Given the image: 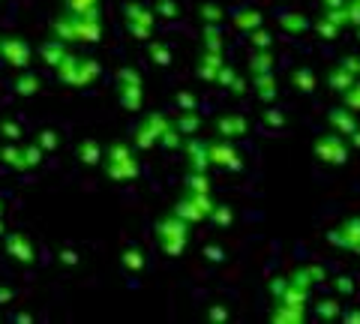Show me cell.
Segmentation results:
<instances>
[{
    "label": "cell",
    "mask_w": 360,
    "mask_h": 324,
    "mask_svg": "<svg viewBox=\"0 0 360 324\" xmlns=\"http://www.w3.org/2000/svg\"><path fill=\"white\" fill-rule=\"evenodd\" d=\"M51 33L63 42H82V46H96L103 39V18H78L70 13H60L54 18Z\"/></svg>",
    "instance_id": "6da1fadb"
},
{
    "label": "cell",
    "mask_w": 360,
    "mask_h": 324,
    "mask_svg": "<svg viewBox=\"0 0 360 324\" xmlns=\"http://www.w3.org/2000/svg\"><path fill=\"white\" fill-rule=\"evenodd\" d=\"M103 171L117 183H129V181L139 177V162H135L129 144H123V141L108 144L105 160H103Z\"/></svg>",
    "instance_id": "7a4b0ae2"
},
{
    "label": "cell",
    "mask_w": 360,
    "mask_h": 324,
    "mask_svg": "<svg viewBox=\"0 0 360 324\" xmlns=\"http://www.w3.org/2000/svg\"><path fill=\"white\" fill-rule=\"evenodd\" d=\"M58 82L60 84H70V87H87L90 82H96L99 72H103V66L99 60H90V58H78V54H66L63 63L58 66Z\"/></svg>",
    "instance_id": "3957f363"
},
{
    "label": "cell",
    "mask_w": 360,
    "mask_h": 324,
    "mask_svg": "<svg viewBox=\"0 0 360 324\" xmlns=\"http://www.w3.org/2000/svg\"><path fill=\"white\" fill-rule=\"evenodd\" d=\"M186 228H189V222L180 219L177 214H168L156 222V240H160V250L168 259H177L186 250Z\"/></svg>",
    "instance_id": "277c9868"
},
{
    "label": "cell",
    "mask_w": 360,
    "mask_h": 324,
    "mask_svg": "<svg viewBox=\"0 0 360 324\" xmlns=\"http://www.w3.org/2000/svg\"><path fill=\"white\" fill-rule=\"evenodd\" d=\"M123 18H127V30L129 37H135L139 42H150V33L156 25V9L144 6V4H127L123 6Z\"/></svg>",
    "instance_id": "5b68a950"
},
{
    "label": "cell",
    "mask_w": 360,
    "mask_h": 324,
    "mask_svg": "<svg viewBox=\"0 0 360 324\" xmlns=\"http://www.w3.org/2000/svg\"><path fill=\"white\" fill-rule=\"evenodd\" d=\"M210 210H213V205H210L207 193H186V195L174 205V214H177L180 219H186V222H201V219H207Z\"/></svg>",
    "instance_id": "8992f818"
},
{
    "label": "cell",
    "mask_w": 360,
    "mask_h": 324,
    "mask_svg": "<svg viewBox=\"0 0 360 324\" xmlns=\"http://www.w3.org/2000/svg\"><path fill=\"white\" fill-rule=\"evenodd\" d=\"M0 58L13 66V70H27L33 51L21 37H0Z\"/></svg>",
    "instance_id": "52a82bcc"
},
{
    "label": "cell",
    "mask_w": 360,
    "mask_h": 324,
    "mask_svg": "<svg viewBox=\"0 0 360 324\" xmlns=\"http://www.w3.org/2000/svg\"><path fill=\"white\" fill-rule=\"evenodd\" d=\"M6 255L15 259L18 264H33L37 261V250L25 231H6Z\"/></svg>",
    "instance_id": "ba28073f"
},
{
    "label": "cell",
    "mask_w": 360,
    "mask_h": 324,
    "mask_svg": "<svg viewBox=\"0 0 360 324\" xmlns=\"http://www.w3.org/2000/svg\"><path fill=\"white\" fill-rule=\"evenodd\" d=\"M207 148H210V162H213V165H219V169H231V171H238L240 165H243V160L238 156V150L231 148V141H229V138L210 141Z\"/></svg>",
    "instance_id": "9c48e42d"
},
{
    "label": "cell",
    "mask_w": 360,
    "mask_h": 324,
    "mask_svg": "<svg viewBox=\"0 0 360 324\" xmlns=\"http://www.w3.org/2000/svg\"><path fill=\"white\" fill-rule=\"evenodd\" d=\"M37 54H39V60H42L45 66L58 70V66L63 63V58L70 54V42H63L60 37H51V39H45L42 46L37 48Z\"/></svg>",
    "instance_id": "30bf717a"
},
{
    "label": "cell",
    "mask_w": 360,
    "mask_h": 324,
    "mask_svg": "<svg viewBox=\"0 0 360 324\" xmlns=\"http://www.w3.org/2000/svg\"><path fill=\"white\" fill-rule=\"evenodd\" d=\"M184 150H186V160H189V171H207V165H213L210 162V148L205 141L186 136Z\"/></svg>",
    "instance_id": "8fae6325"
},
{
    "label": "cell",
    "mask_w": 360,
    "mask_h": 324,
    "mask_svg": "<svg viewBox=\"0 0 360 324\" xmlns=\"http://www.w3.org/2000/svg\"><path fill=\"white\" fill-rule=\"evenodd\" d=\"M103 0H63V13L78 18H103Z\"/></svg>",
    "instance_id": "7c38bea8"
},
{
    "label": "cell",
    "mask_w": 360,
    "mask_h": 324,
    "mask_svg": "<svg viewBox=\"0 0 360 324\" xmlns=\"http://www.w3.org/2000/svg\"><path fill=\"white\" fill-rule=\"evenodd\" d=\"M117 103L127 111H139L144 103V84H117Z\"/></svg>",
    "instance_id": "4fadbf2b"
},
{
    "label": "cell",
    "mask_w": 360,
    "mask_h": 324,
    "mask_svg": "<svg viewBox=\"0 0 360 324\" xmlns=\"http://www.w3.org/2000/svg\"><path fill=\"white\" fill-rule=\"evenodd\" d=\"M222 66H225V63H222V54L205 48V54L198 58V75L205 78V82H217V75H219Z\"/></svg>",
    "instance_id": "5bb4252c"
},
{
    "label": "cell",
    "mask_w": 360,
    "mask_h": 324,
    "mask_svg": "<svg viewBox=\"0 0 360 324\" xmlns=\"http://www.w3.org/2000/svg\"><path fill=\"white\" fill-rule=\"evenodd\" d=\"M0 162L13 171H25V144H18V141L4 144L0 148Z\"/></svg>",
    "instance_id": "9a60e30c"
},
{
    "label": "cell",
    "mask_w": 360,
    "mask_h": 324,
    "mask_svg": "<svg viewBox=\"0 0 360 324\" xmlns=\"http://www.w3.org/2000/svg\"><path fill=\"white\" fill-rule=\"evenodd\" d=\"M103 160H105V153L96 144V138H84L82 144H78V162H82V165L94 169V165H103Z\"/></svg>",
    "instance_id": "2e32d148"
},
{
    "label": "cell",
    "mask_w": 360,
    "mask_h": 324,
    "mask_svg": "<svg viewBox=\"0 0 360 324\" xmlns=\"http://www.w3.org/2000/svg\"><path fill=\"white\" fill-rule=\"evenodd\" d=\"M217 132L222 138H238V136H243V132H246V120L240 115H222L217 120Z\"/></svg>",
    "instance_id": "e0dca14e"
},
{
    "label": "cell",
    "mask_w": 360,
    "mask_h": 324,
    "mask_svg": "<svg viewBox=\"0 0 360 324\" xmlns=\"http://www.w3.org/2000/svg\"><path fill=\"white\" fill-rule=\"evenodd\" d=\"M13 91L18 96H37L39 93V75L30 72V70H21V75L15 78V84H13Z\"/></svg>",
    "instance_id": "ac0fdd59"
},
{
    "label": "cell",
    "mask_w": 360,
    "mask_h": 324,
    "mask_svg": "<svg viewBox=\"0 0 360 324\" xmlns=\"http://www.w3.org/2000/svg\"><path fill=\"white\" fill-rule=\"evenodd\" d=\"M315 153L321 156V160H328V162H342V156H345V150H342V144L336 141L333 136H328V138H321L319 144H315Z\"/></svg>",
    "instance_id": "d6986e66"
},
{
    "label": "cell",
    "mask_w": 360,
    "mask_h": 324,
    "mask_svg": "<svg viewBox=\"0 0 360 324\" xmlns=\"http://www.w3.org/2000/svg\"><path fill=\"white\" fill-rule=\"evenodd\" d=\"M132 144L139 150H150V148L160 144V136H156V132L148 124H139V127H135V132H132Z\"/></svg>",
    "instance_id": "ffe728a7"
},
{
    "label": "cell",
    "mask_w": 360,
    "mask_h": 324,
    "mask_svg": "<svg viewBox=\"0 0 360 324\" xmlns=\"http://www.w3.org/2000/svg\"><path fill=\"white\" fill-rule=\"evenodd\" d=\"M174 127L184 132V136H195L198 127H201V117L195 115V111H180V115L174 117Z\"/></svg>",
    "instance_id": "44dd1931"
},
{
    "label": "cell",
    "mask_w": 360,
    "mask_h": 324,
    "mask_svg": "<svg viewBox=\"0 0 360 324\" xmlns=\"http://www.w3.org/2000/svg\"><path fill=\"white\" fill-rule=\"evenodd\" d=\"M120 264L127 267L129 273H139V271H144V252H141L139 247L123 250V252H120Z\"/></svg>",
    "instance_id": "7402d4cb"
},
{
    "label": "cell",
    "mask_w": 360,
    "mask_h": 324,
    "mask_svg": "<svg viewBox=\"0 0 360 324\" xmlns=\"http://www.w3.org/2000/svg\"><path fill=\"white\" fill-rule=\"evenodd\" d=\"M184 141H186V136L174 127V120H172V124H168V129L160 136V148H165V150H177V148H184Z\"/></svg>",
    "instance_id": "603a6c76"
},
{
    "label": "cell",
    "mask_w": 360,
    "mask_h": 324,
    "mask_svg": "<svg viewBox=\"0 0 360 324\" xmlns=\"http://www.w3.org/2000/svg\"><path fill=\"white\" fill-rule=\"evenodd\" d=\"M234 27L238 30H258L262 27V15L252 13V9H243V13L234 15Z\"/></svg>",
    "instance_id": "cb8c5ba5"
},
{
    "label": "cell",
    "mask_w": 360,
    "mask_h": 324,
    "mask_svg": "<svg viewBox=\"0 0 360 324\" xmlns=\"http://www.w3.org/2000/svg\"><path fill=\"white\" fill-rule=\"evenodd\" d=\"M148 51H150L153 66H172V51L162 42H148Z\"/></svg>",
    "instance_id": "d4e9b609"
},
{
    "label": "cell",
    "mask_w": 360,
    "mask_h": 324,
    "mask_svg": "<svg viewBox=\"0 0 360 324\" xmlns=\"http://www.w3.org/2000/svg\"><path fill=\"white\" fill-rule=\"evenodd\" d=\"M42 156H45V150L39 148V141L25 144V169H27V171L39 169V165H42Z\"/></svg>",
    "instance_id": "484cf974"
},
{
    "label": "cell",
    "mask_w": 360,
    "mask_h": 324,
    "mask_svg": "<svg viewBox=\"0 0 360 324\" xmlns=\"http://www.w3.org/2000/svg\"><path fill=\"white\" fill-rule=\"evenodd\" d=\"M270 66H274V58L267 54V48H258V54H252V60H250L252 75H264V72H270Z\"/></svg>",
    "instance_id": "4316f807"
},
{
    "label": "cell",
    "mask_w": 360,
    "mask_h": 324,
    "mask_svg": "<svg viewBox=\"0 0 360 324\" xmlns=\"http://www.w3.org/2000/svg\"><path fill=\"white\" fill-rule=\"evenodd\" d=\"M255 87H258V99H262V103H270V99L276 96V91H274V78H270V72L255 75Z\"/></svg>",
    "instance_id": "83f0119b"
},
{
    "label": "cell",
    "mask_w": 360,
    "mask_h": 324,
    "mask_svg": "<svg viewBox=\"0 0 360 324\" xmlns=\"http://www.w3.org/2000/svg\"><path fill=\"white\" fill-rule=\"evenodd\" d=\"M184 186H186V193H210L205 171H189L186 181H184Z\"/></svg>",
    "instance_id": "f1b7e54d"
},
{
    "label": "cell",
    "mask_w": 360,
    "mask_h": 324,
    "mask_svg": "<svg viewBox=\"0 0 360 324\" xmlns=\"http://www.w3.org/2000/svg\"><path fill=\"white\" fill-rule=\"evenodd\" d=\"M21 136H25V129H21L18 120H0V138H6V141H18Z\"/></svg>",
    "instance_id": "f546056e"
},
{
    "label": "cell",
    "mask_w": 360,
    "mask_h": 324,
    "mask_svg": "<svg viewBox=\"0 0 360 324\" xmlns=\"http://www.w3.org/2000/svg\"><path fill=\"white\" fill-rule=\"evenodd\" d=\"M205 48L207 51H222V33L217 25H207L205 27Z\"/></svg>",
    "instance_id": "4dcf8cb0"
},
{
    "label": "cell",
    "mask_w": 360,
    "mask_h": 324,
    "mask_svg": "<svg viewBox=\"0 0 360 324\" xmlns=\"http://www.w3.org/2000/svg\"><path fill=\"white\" fill-rule=\"evenodd\" d=\"M115 82H117V84H144V82H141V72L132 70V66H120L117 75H115Z\"/></svg>",
    "instance_id": "1f68e13d"
},
{
    "label": "cell",
    "mask_w": 360,
    "mask_h": 324,
    "mask_svg": "<svg viewBox=\"0 0 360 324\" xmlns=\"http://www.w3.org/2000/svg\"><path fill=\"white\" fill-rule=\"evenodd\" d=\"M37 141H39V148H42L45 153L58 150V144H60V138H58V132H54V129H42L39 136H37Z\"/></svg>",
    "instance_id": "d6a6232c"
},
{
    "label": "cell",
    "mask_w": 360,
    "mask_h": 324,
    "mask_svg": "<svg viewBox=\"0 0 360 324\" xmlns=\"http://www.w3.org/2000/svg\"><path fill=\"white\" fill-rule=\"evenodd\" d=\"M222 6H217V4H205L201 6V18H205V25H219L222 21Z\"/></svg>",
    "instance_id": "836d02e7"
},
{
    "label": "cell",
    "mask_w": 360,
    "mask_h": 324,
    "mask_svg": "<svg viewBox=\"0 0 360 324\" xmlns=\"http://www.w3.org/2000/svg\"><path fill=\"white\" fill-rule=\"evenodd\" d=\"M153 9H156V15H160V18H177V13H180L174 0H156Z\"/></svg>",
    "instance_id": "e575fe53"
},
{
    "label": "cell",
    "mask_w": 360,
    "mask_h": 324,
    "mask_svg": "<svg viewBox=\"0 0 360 324\" xmlns=\"http://www.w3.org/2000/svg\"><path fill=\"white\" fill-rule=\"evenodd\" d=\"M330 124H333L336 129H342V132H352V129H354V120L345 117V111H333V115H330Z\"/></svg>",
    "instance_id": "d590c367"
},
{
    "label": "cell",
    "mask_w": 360,
    "mask_h": 324,
    "mask_svg": "<svg viewBox=\"0 0 360 324\" xmlns=\"http://www.w3.org/2000/svg\"><path fill=\"white\" fill-rule=\"evenodd\" d=\"M295 84L300 87L303 93H309L312 87H315V78H312V72H309V70H300V72H295Z\"/></svg>",
    "instance_id": "8d00e7d4"
},
{
    "label": "cell",
    "mask_w": 360,
    "mask_h": 324,
    "mask_svg": "<svg viewBox=\"0 0 360 324\" xmlns=\"http://www.w3.org/2000/svg\"><path fill=\"white\" fill-rule=\"evenodd\" d=\"M285 30H291V33H300V30H307V21H303L300 15H283V21H279Z\"/></svg>",
    "instance_id": "74e56055"
},
{
    "label": "cell",
    "mask_w": 360,
    "mask_h": 324,
    "mask_svg": "<svg viewBox=\"0 0 360 324\" xmlns=\"http://www.w3.org/2000/svg\"><path fill=\"white\" fill-rule=\"evenodd\" d=\"M210 219L217 222V226H229V222H231V210L225 207V205H217V207L210 210Z\"/></svg>",
    "instance_id": "f35d334b"
},
{
    "label": "cell",
    "mask_w": 360,
    "mask_h": 324,
    "mask_svg": "<svg viewBox=\"0 0 360 324\" xmlns=\"http://www.w3.org/2000/svg\"><path fill=\"white\" fill-rule=\"evenodd\" d=\"M195 105H198V103H195V96L189 93V91H180V93H177V108H180V111H195Z\"/></svg>",
    "instance_id": "ab89813d"
},
{
    "label": "cell",
    "mask_w": 360,
    "mask_h": 324,
    "mask_svg": "<svg viewBox=\"0 0 360 324\" xmlns=\"http://www.w3.org/2000/svg\"><path fill=\"white\" fill-rule=\"evenodd\" d=\"M330 84L336 87V91H345V87H348V84H352V75H345L342 70H336V72L330 75Z\"/></svg>",
    "instance_id": "60d3db41"
},
{
    "label": "cell",
    "mask_w": 360,
    "mask_h": 324,
    "mask_svg": "<svg viewBox=\"0 0 360 324\" xmlns=\"http://www.w3.org/2000/svg\"><path fill=\"white\" fill-rule=\"evenodd\" d=\"M217 82H219L222 87H231L234 82H238V75H234V70H231V66H222V70H219V75H217Z\"/></svg>",
    "instance_id": "b9f144b4"
},
{
    "label": "cell",
    "mask_w": 360,
    "mask_h": 324,
    "mask_svg": "<svg viewBox=\"0 0 360 324\" xmlns=\"http://www.w3.org/2000/svg\"><path fill=\"white\" fill-rule=\"evenodd\" d=\"M252 46H255V48H270V33L255 30V33H252Z\"/></svg>",
    "instance_id": "7bdbcfd3"
},
{
    "label": "cell",
    "mask_w": 360,
    "mask_h": 324,
    "mask_svg": "<svg viewBox=\"0 0 360 324\" xmlns=\"http://www.w3.org/2000/svg\"><path fill=\"white\" fill-rule=\"evenodd\" d=\"M264 124L267 127H283V115H279L276 108H270V111H264Z\"/></svg>",
    "instance_id": "ee69618b"
},
{
    "label": "cell",
    "mask_w": 360,
    "mask_h": 324,
    "mask_svg": "<svg viewBox=\"0 0 360 324\" xmlns=\"http://www.w3.org/2000/svg\"><path fill=\"white\" fill-rule=\"evenodd\" d=\"M60 264H66V267H75V264H78V252H72V250H63V252H60Z\"/></svg>",
    "instance_id": "f6af8a7d"
},
{
    "label": "cell",
    "mask_w": 360,
    "mask_h": 324,
    "mask_svg": "<svg viewBox=\"0 0 360 324\" xmlns=\"http://www.w3.org/2000/svg\"><path fill=\"white\" fill-rule=\"evenodd\" d=\"M319 316H324V318L336 316V304H333V300H324V304H319Z\"/></svg>",
    "instance_id": "bcb514c9"
},
{
    "label": "cell",
    "mask_w": 360,
    "mask_h": 324,
    "mask_svg": "<svg viewBox=\"0 0 360 324\" xmlns=\"http://www.w3.org/2000/svg\"><path fill=\"white\" fill-rule=\"evenodd\" d=\"M210 318H213V321H225V318H229V312H225L222 306H213V309H210Z\"/></svg>",
    "instance_id": "7dc6e473"
},
{
    "label": "cell",
    "mask_w": 360,
    "mask_h": 324,
    "mask_svg": "<svg viewBox=\"0 0 360 324\" xmlns=\"http://www.w3.org/2000/svg\"><path fill=\"white\" fill-rule=\"evenodd\" d=\"M13 297H15L13 288H4V285H0V304H9V300H13Z\"/></svg>",
    "instance_id": "c3c4849f"
},
{
    "label": "cell",
    "mask_w": 360,
    "mask_h": 324,
    "mask_svg": "<svg viewBox=\"0 0 360 324\" xmlns=\"http://www.w3.org/2000/svg\"><path fill=\"white\" fill-rule=\"evenodd\" d=\"M205 255H207L210 261H219V259H222V252H219V250H213V247H207V250H205Z\"/></svg>",
    "instance_id": "681fc988"
},
{
    "label": "cell",
    "mask_w": 360,
    "mask_h": 324,
    "mask_svg": "<svg viewBox=\"0 0 360 324\" xmlns=\"http://www.w3.org/2000/svg\"><path fill=\"white\" fill-rule=\"evenodd\" d=\"M0 238H6V226H4V216H0Z\"/></svg>",
    "instance_id": "f907efd6"
},
{
    "label": "cell",
    "mask_w": 360,
    "mask_h": 324,
    "mask_svg": "<svg viewBox=\"0 0 360 324\" xmlns=\"http://www.w3.org/2000/svg\"><path fill=\"white\" fill-rule=\"evenodd\" d=\"M4 210H6V205H4V198H0V216H4Z\"/></svg>",
    "instance_id": "816d5d0a"
}]
</instances>
